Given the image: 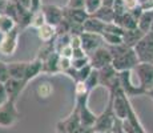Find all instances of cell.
<instances>
[{
  "label": "cell",
  "instance_id": "6da1fadb",
  "mask_svg": "<svg viewBox=\"0 0 153 133\" xmlns=\"http://www.w3.org/2000/svg\"><path fill=\"white\" fill-rule=\"evenodd\" d=\"M112 53V65L117 72H124V71H133L140 63L136 52L133 48L126 47L124 43L119 45H107Z\"/></svg>",
  "mask_w": 153,
  "mask_h": 133
},
{
  "label": "cell",
  "instance_id": "7a4b0ae2",
  "mask_svg": "<svg viewBox=\"0 0 153 133\" xmlns=\"http://www.w3.org/2000/svg\"><path fill=\"white\" fill-rule=\"evenodd\" d=\"M109 99L112 100V104H113V112L116 117L120 120H125L128 117L129 108H131L129 97L124 93L121 88H119L116 92L109 93Z\"/></svg>",
  "mask_w": 153,
  "mask_h": 133
},
{
  "label": "cell",
  "instance_id": "3957f363",
  "mask_svg": "<svg viewBox=\"0 0 153 133\" xmlns=\"http://www.w3.org/2000/svg\"><path fill=\"white\" fill-rule=\"evenodd\" d=\"M22 114L16 108V101L8 100L0 106V126L1 128H11L20 120Z\"/></svg>",
  "mask_w": 153,
  "mask_h": 133
},
{
  "label": "cell",
  "instance_id": "277c9868",
  "mask_svg": "<svg viewBox=\"0 0 153 133\" xmlns=\"http://www.w3.org/2000/svg\"><path fill=\"white\" fill-rule=\"evenodd\" d=\"M134 52L139 57L140 63L153 64V31H149L144 37L134 45Z\"/></svg>",
  "mask_w": 153,
  "mask_h": 133
},
{
  "label": "cell",
  "instance_id": "5b68a950",
  "mask_svg": "<svg viewBox=\"0 0 153 133\" xmlns=\"http://www.w3.org/2000/svg\"><path fill=\"white\" fill-rule=\"evenodd\" d=\"M133 71H124V72H119V79H120V85L124 93L131 99V97L136 96H144L146 94V91L140 87L139 82H134L132 80Z\"/></svg>",
  "mask_w": 153,
  "mask_h": 133
},
{
  "label": "cell",
  "instance_id": "8992f818",
  "mask_svg": "<svg viewBox=\"0 0 153 133\" xmlns=\"http://www.w3.org/2000/svg\"><path fill=\"white\" fill-rule=\"evenodd\" d=\"M116 120V114L113 112V104H112V100L109 99L105 109L97 116L96 123L93 125V131L95 132H111L112 126L114 124Z\"/></svg>",
  "mask_w": 153,
  "mask_h": 133
},
{
  "label": "cell",
  "instance_id": "52a82bcc",
  "mask_svg": "<svg viewBox=\"0 0 153 133\" xmlns=\"http://www.w3.org/2000/svg\"><path fill=\"white\" fill-rule=\"evenodd\" d=\"M133 73L137 76V82L143 89H153V64L152 63H139L133 69Z\"/></svg>",
  "mask_w": 153,
  "mask_h": 133
},
{
  "label": "cell",
  "instance_id": "ba28073f",
  "mask_svg": "<svg viewBox=\"0 0 153 133\" xmlns=\"http://www.w3.org/2000/svg\"><path fill=\"white\" fill-rule=\"evenodd\" d=\"M19 36H20V28L16 27L12 31L1 35L0 39V55L3 56H12L17 49L19 45Z\"/></svg>",
  "mask_w": 153,
  "mask_h": 133
},
{
  "label": "cell",
  "instance_id": "9c48e42d",
  "mask_svg": "<svg viewBox=\"0 0 153 133\" xmlns=\"http://www.w3.org/2000/svg\"><path fill=\"white\" fill-rule=\"evenodd\" d=\"M112 53L107 45H102L100 48L95 49L92 53H89V63L95 69H101V68L112 64Z\"/></svg>",
  "mask_w": 153,
  "mask_h": 133
},
{
  "label": "cell",
  "instance_id": "30bf717a",
  "mask_svg": "<svg viewBox=\"0 0 153 133\" xmlns=\"http://www.w3.org/2000/svg\"><path fill=\"white\" fill-rule=\"evenodd\" d=\"M81 36V47L85 52L88 53H92L95 49L100 48L105 44L104 39H102V35H99V33H91V32H83L80 35Z\"/></svg>",
  "mask_w": 153,
  "mask_h": 133
},
{
  "label": "cell",
  "instance_id": "8fae6325",
  "mask_svg": "<svg viewBox=\"0 0 153 133\" xmlns=\"http://www.w3.org/2000/svg\"><path fill=\"white\" fill-rule=\"evenodd\" d=\"M42 11L45 17V23L57 27L64 19V8H60L55 4H43Z\"/></svg>",
  "mask_w": 153,
  "mask_h": 133
},
{
  "label": "cell",
  "instance_id": "7c38bea8",
  "mask_svg": "<svg viewBox=\"0 0 153 133\" xmlns=\"http://www.w3.org/2000/svg\"><path fill=\"white\" fill-rule=\"evenodd\" d=\"M28 82H25L24 80H19V79H12L10 77L7 81L4 82L5 89H7L8 97L12 101H16L19 99V96L22 94V92L24 91V88L27 87Z\"/></svg>",
  "mask_w": 153,
  "mask_h": 133
},
{
  "label": "cell",
  "instance_id": "4fadbf2b",
  "mask_svg": "<svg viewBox=\"0 0 153 133\" xmlns=\"http://www.w3.org/2000/svg\"><path fill=\"white\" fill-rule=\"evenodd\" d=\"M89 17V13L85 11V8H64V19L76 24H84V22Z\"/></svg>",
  "mask_w": 153,
  "mask_h": 133
},
{
  "label": "cell",
  "instance_id": "5bb4252c",
  "mask_svg": "<svg viewBox=\"0 0 153 133\" xmlns=\"http://www.w3.org/2000/svg\"><path fill=\"white\" fill-rule=\"evenodd\" d=\"M32 17H33V11L29 10V8H25L20 3H17V16H16L17 27L20 29H25L28 27H31Z\"/></svg>",
  "mask_w": 153,
  "mask_h": 133
},
{
  "label": "cell",
  "instance_id": "9a60e30c",
  "mask_svg": "<svg viewBox=\"0 0 153 133\" xmlns=\"http://www.w3.org/2000/svg\"><path fill=\"white\" fill-rule=\"evenodd\" d=\"M105 27H107V23L101 22V20L96 19L95 16L89 15V17L84 22L83 29H84V32H91V33L102 35L105 32Z\"/></svg>",
  "mask_w": 153,
  "mask_h": 133
},
{
  "label": "cell",
  "instance_id": "2e32d148",
  "mask_svg": "<svg viewBox=\"0 0 153 133\" xmlns=\"http://www.w3.org/2000/svg\"><path fill=\"white\" fill-rule=\"evenodd\" d=\"M113 23L119 24L123 29H124V31H126V29L137 28V19L131 12H129V11H126V12L121 13V15H116V16H114V22Z\"/></svg>",
  "mask_w": 153,
  "mask_h": 133
},
{
  "label": "cell",
  "instance_id": "e0dca14e",
  "mask_svg": "<svg viewBox=\"0 0 153 133\" xmlns=\"http://www.w3.org/2000/svg\"><path fill=\"white\" fill-rule=\"evenodd\" d=\"M144 35L145 33L141 31L139 27L134 29H126V31H124V33H123V43H124L126 47L134 48V45L143 39Z\"/></svg>",
  "mask_w": 153,
  "mask_h": 133
},
{
  "label": "cell",
  "instance_id": "ac0fdd59",
  "mask_svg": "<svg viewBox=\"0 0 153 133\" xmlns=\"http://www.w3.org/2000/svg\"><path fill=\"white\" fill-rule=\"evenodd\" d=\"M59 60H60V55L57 52H52L45 60H43V73H49V75H55L59 73Z\"/></svg>",
  "mask_w": 153,
  "mask_h": 133
},
{
  "label": "cell",
  "instance_id": "d6986e66",
  "mask_svg": "<svg viewBox=\"0 0 153 133\" xmlns=\"http://www.w3.org/2000/svg\"><path fill=\"white\" fill-rule=\"evenodd\" d=\"M27 61H16V63H10L8 64V71H10V77L12 79H19L24 80L25 79V72H27ZM25 81V80H24ZM27 82V81H25Z\"/></svg>",
  "mask_w": 153,
  "mask_h": 133
},
{
  "label": "cell",
  "instance_id": "ffe728a7",
  "mask_svg": "<svg viewBox=\"0 0 153 133\" xmlns=\"http://www.w3.org/2000/svg\"><path fill=\"white\" fill-rule=\"evenodd\" d=\"M40 73H43V60H40L39 57L33 59L32 61H29L27 65V72H25V81L29 82L31 80H33L36 76H39Z\"/></svg>",
  "mask_w": 153,
  "mask_h": 133
},
{
  "label": "cell",
  "instance_id": "44dd1931",
  "mask_svg": "<svg viewBox=\"0 0 153 133\" xmlns=\"http://www.w3.org/2000/svg\"><path fill=\"white\" fill-rule=\"evenodd\" d=\"M37 36L39 39L43 41V43H49V41H53L57 36V29L56 27L45 23L44 25H42L39 29H37Z\"/></svg>",
  "mask_w": 153,
  "mask_h": 133
},
{
  "label": "cell",
  "instance_id": "7402d4cb",
  "mask_svg": "<svg viewBox=\"0 0 153 133\" xmlns=\"http://www.w3.org/2000/svg\"><path fill=\"white\" fill-rule=\"evenodd\" d=\"M92 16H95L96 19L101 20V22H104V23H113L114 22V10H113V7L102 4L95 13H92Z\"/></svg>",
  "mask_w": 153,
  "mask_h": 133
},
{
  "label": "cell",
  "instance_id": "603a6c76",
  "mask_svg": "<svg viewBox=\"0 0 153 133\" xmlns=\"http://www.w3.org/2000/svg\"><path fill=\"white\" fill-rule=\"evenodd\" d=\"M152 25H153V10H149V11L144 10L143 15L140 16L139 22H137V27L144 33H148L152 29Z\"/></svg>",
  "mask_w": 153,
  "mask_h": 133
},
{
  "label": "cell",
  "instance_id": "cb8c5ba5",
  "mask_svg": "<svg viewBox=\"0 0 153 133\" xmlns=\"http://www.w3.org/2000/svg\"><path fill=\"white\" fill-rule=\"evenodd\" d=\"M16 27H17L16 20L5 13H0V33L4 35V33H7V32L15 29Z\"/></svg>",
  "mask_w": 153,
  "mask_h": 133
},
{
  "label": "cell",
  "instance_id": "d4e9b609",
  "mask_svg": "<svg viewBox=\"0 0 153 133\" xmlns=\"http://www.w3.org/2000/svg\"><path fill=\"white\" fill-rule=\"evenodd\" d=\"M85 87L88 88V91H92L95 89L96 87H99L100 85V76H99V69H95L93 68V71L91 72V75L88 76V79L85 80Z\"/></svg>",
  "mask_w": 153,
  "mask_h": 133
},
{
  "label": "cell",
  "instance_id": "484cf974",
  "mask_svg": "<svg viewBox=\"0 0 153 133\" xmlns=\"http://www.w3.org/2000/svg\"><path fill=\"white\" fill-rule=\"evenodd\" d=\"M102 39L105 41V45H119L123 44V36L121 35L111 33V32H104L102 33Z\"/></svg>",
  "mask_w": 153,
  "mask_h": 133
},
{
  "label": "cell",
  "instance_id": "4316f807",
  "mask_svg": "<svg viewBox=\"0 0 153 133\" xmlns=\"http://www.w3.org/2000/svg\"><path fill=\"white\" fill-rule=\"evenodd\" d=\"M45 24V17H44V13L42 10L36 11V12H33V17H32V23H31V27H33V28L39 29L42 25Z\"/></svg>",
  "mask_w": 153,
  "mask_h": 133
},
{
  "label": "cell",
  "instance_id": "83f0119b",
  "mask_svg": "<svg viewBox=\"0 0 153 133\" xmlns=\"http://www.w3.org/2000/svg\"><path fill=\"white\" fill-rule=\"evenodd\" d=\"M102 5V0H85V11L89 15L95 13Z\"/></svg>",
  "mask_w": 153,
  "mask_h": 133
},
{
  "label": "cell",
  "instance_id": "f1b7e54d",
  "mask_svg": "<svg viewBox=\"0 0 153 133\" xmlns=\"http://www.w3.org/2000/svg\"><path fill=\"white\" fill-rule=\"evenodd\" d=\"M92 71H93V67L91 65V64L85 65L84 68H81V69H77V81H85V80L88 79V76L91 75Z\"/></svg>",
  "mask_w": 153,
  "mask_h": 133
},
{
  "label": "cell",
  "instance_id": "f546056e",
  "mask_svg": "<svg viewBox=\"0 0 153 133\" xmlns=\"http://www.w3.org/2000/svg\"><path fill=\"white\" fill-rule=\"evenodd\" d=\"M71 67H72V59L60 56V60H59V69H60V72L65 73Z\"/></svg>",
  "mask_w": 153,
  "mask_h": 133
},
{
  "label": "cell",
  "instance_id": "4dcf8cb0",
  "mask_svg": "<svg viewBox=\"0 0 153 133\" xmlns=\"http://www.w3.org/2000/svg\"><path fill=\"white\" fill-rule=\"evenodd\" d=\"M10 79V71H8V64L0 60V82H5Z\"/></svg>",
  "mask_w": 153,
  "mask_h": 133
},
{
  "label": "cell",
  "instance_id": "1f68e13d",
  "mask_svg": "<svg viewBox=\"0 0 153 133\" xmlns=\"http://www.w3.org/2000/svg\"><path fill=\"white\" fill-rule=\"evenodd\" d=\"M88 64H91L89 56H85V57H80V59H72V67L76 68V69H81Z\"/></svg>",
  "mask_w": 153,
  "mask_h": 133
},
{
  "label": "cell",
  "instance_id": "d6a6232c",
  "mask_svg": "<svg viewBox=\"0 0 153 133\" xmlns=\"http://www.w3.org/2000/svg\"><path fill=\"white\" fill-rule=\"evenodd\" d=\"M112 133H126L125 132V129H124V123H123V120H120V119H117L116 117V120H114V124H113V126H112Z\"/></svg>",
  "mask_w": 153,
  "mask_h": 133
},
{
  "label": "cell",
  "instance_id": "836d02e7",
  "mask_svg": "<svg viewBox=\"0 0 153 133\" xmlns=\"http://www.w3.org/2000/svg\"><path fill=\"white\" fill-rule=\"evenodd\" d=\"M121 3L124 4V7L126 8V11H132L134 8H137L140 4V0H121Z\"/></svg>",
  "mask_w": 153,
  "mask_h": 133
},
{
  "label": "cell",
  "instance_id": "e575fe53",
  "mask_svg": "<svg viewBox=\"0 0 153 133\" xmlns=\"http://www.w3.org/2000/svg\"><path fill=\"white\" fill-rule=\"evenodd\" d=\"M8 100H10V97H8V93H7V89H5L4 82H0V106L4 104V103H7Z\"/></svg>",
  "mask_w": 153,
  "mask_h": 133
},
{
  "label": "cell",
  "instance_id": "d590c367",
  "mask_svg": "<svg viewBox=\"0 0 153 133\" xmlns=\"http://www.w3.org/2000/svg\"><path fill=\"white\" fill-rule=\"evenodd\" d=\"M68 8H85V0H68Z\"/></svg>",
  "mask_w": 153,
  "mask_h": 133
},
{
  "label": "cell",
  "instance_id": "8d00e7d4",
  "mask_svg": "<svg viewBox=\"0 0 153 133\" xmlns=\"http://www.w3.org/2000/svg\"><path fill=\"white\" fill-rule=\"evenodd\" d=\"M93 132H95L93 131V126H87V125L80 124V125L75 129V132L73 133H93Z\"/></svg>",
  "mask_w": 153,
  "mask_h": 133
},
{
  "label": "cell",
  "instance_id": "74e56055",
  "mask_svg": "<svg viewBox=\"0 0 153 133\" xmlns=\"http://www.w3.org/2000/svg\"><path fill=\"white\" fill-rule=\"evenodd\" d=\"M141 7L144 8L145 11H149V10H153V0H148L146 3H144Z\"/></svg>",
  "mask_w": 153,
  "mask_h": 133
},
{
  "label": "cell",
  "instance_id": "f35d334b",
  "mask_svg": "<svg viewBox=\"0 0 153 133\" xmlns=\"http://www.w3.org/2000/svg\"><path fill=\"white\" fill-rule=\"evenodd\" d=\"M17 3H20L22 5H24L25 8H29L31 10V0H16Z\"/></svg>",
  "mask_w": 153,
  "mask_h": 133
},
{
  "label": "cell",
  "instance_id": "ab89813d",
  "mask_svg": "<svg viewBox=\"0 0 153 133\" xmlns=\"http://www.w3.org/2000/svg\"><path fill=\"white\" fill-rule=\"evenodd\" d=\"M7 1L8 0H0V13H4V10L7 7Z\"/></svg>",
  "mask_w": 153,
  "mask_h": 133
},
{
  "label": "cell",
  "instance_id": "60d3db41",
  "mask_svg": "<svg viewBox=\"0 0 153 133\" xmlns=\"http://www.w3.org/2000/svg\"><path fill=\"white\" fill-rule=\"evenodd\" d=\"M114 1H116V0H102V4H104V5H109V7H113Z\"/></svg>",
  "mask_w": 153,
  "mask_h": 133
},
{
  "label": "cell",
  "instance_id": "b9f144b4",
  "mask_svg": "<svg viewBox=\"0 0 153 133\" xmlns=\"http://www.w3.org/2000/svg\"><path fill=\"white\" fill-rule=\"evenodd\" d=\"M146 96H149L152 99V101H153V89H151V91H148V93H146Z\"/></svg>",
  "mask_w": 153,
  "mask_h": 133
},
{
  "label": "cell",
  "instance_id": "7bdbcfd3",
  "mask_svg": "<svg viewBox=\"0 0 153 133\" xmlns=\"http://www.w3.org/2000/svg\"><path fill=\"white\" fill-rule=\"evenodd\" d=\"M146 1H148V0H140V4H141V5H143V4H144V3H146Z\"/></svg>",
  "mask_w": 153,
  "mask_h": 133
},
{
  "label": "cell",
  "instance_id": "ee69618b",
  "mask_svg": "<svg viewBox=\"0 0 153 133\" xmlns=\"http://www.w3.org/2000/svg\"><path fill=\"white\" fill-rule=\"evenodd\" d=\"M93 133H112V132H93Z\"/></svg>",
  "mask_w": 153,
  "mask_h": 133
},
{
  "label": "cell",
  "instance_id": "f6af8a7d",
  "mask_svg": "<svg viewBox=\"0 0 153 133\" xmlns=\"http://www.w3.org/2000/svg\"><path fill=\"white\" fill-rule=\"evenodd\" d=\"M57 133H68V132H57Z\"/></svg>",
  "mask_w": 153,
  "mask_h": 133
}]
</instances>
